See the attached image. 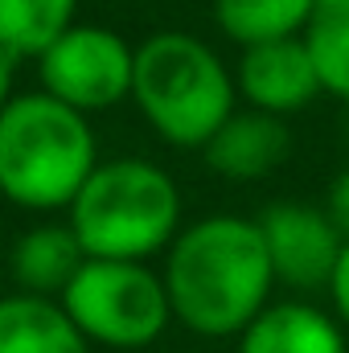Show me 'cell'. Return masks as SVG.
<instances>
[{
    "label": "cell",
    "instance_id": "4",
    "mask_svg": "<svg viewBox=\"0 0 349 353\" xmlns=\"http://www.w3.org/2000/svg\"><path fill=\"white\" fill-rule=\"evenodd\" d=\"M235 99V70L210 41L165 29L136 46L132 103L165 144L201 152L214 132L239 111Z\"/></svg>",
    "mask_w": 349,
    "mask_h": 353
},
{
    "label": "cell",
    "instance_id": "12",
    "mask_svg": "<svg viewBox=\"0 0 349 353\" xmlns=\"http://www.w3.org/2000/svg\"><path fill=\"white\" fill-rule=\"evenodd\" d=\"M87 337L58 300L46 296H0V353H90Z\"/></svg>",
    "mask_w": 349,
    "mask_h": 353
},
{
    "label": "cell",
    "instance_id": "6",
    "mask_svg": "<svg viewBox=\"0 0 349 353\" xmlns=\"http://www.w3.org/2000/svg\"><path fill=\"white\" fill-rule=\"evenodd\" d=\"M132 79H136V46H128V37H119L115 29L90 21L70 25L37 58L41 90L83 115L128 103Z\"/></svg>",
    "mask_w": 349,
    "mask_h": 353
},
{
    "label": "cell",
    "instance_id": "8",
    "mask_svg": "<svg viewBox=\"0 0 349 353\" xmlns=\"http://www.w3.org/2000/svg\"><path fill=\"white\" fill-rule=\"evenodd\" d=\"M235 87L247 99V107L279 115V119L292 111H304L312 99L325 94L304 37L247 46L239 66H235Z\"/></svg>",
    "mask_w": 349,
    "mask_h": 353
},
{
    "label": "cell",
    "instance_id": "5",
    "mask_svg": "<svg viewBox=\"0 0 349 353\" xmlns=\"http://www.w3.org/2000/svg\"><path fill=\"white\" fill-rule=\"evenodd\" d=\"M58 304L90 345L115 353L148 350L173 325L165 275L128 259H87Z\"/></svg>",
    "mask_w": 349,
    "mask_h": 353
},
{
    "label": "cell",
    "instance_id": "7",
    "mask_svg": "<svg viewBox=\"0 0 349 353\" xmlns=\"http://www.w3.org/2000/svg\"><path fill=\"white\" fill-rule=\"evenodd\" d=\"M255 222H259L275 283L292 292H329L346 239L329 222L325 210L304 205V201H275Z\"/></svg>",
    "mask_w": 349,
    "mask_h": 353
},
{
    "label": "cell",
    "instance_id": "14",
    "mask_svg": "<svg viewBox=\"0 0 349 353\" xmlns=\"http://www.w3.org/2000/svg\"><path fill=\"white\" fill-rule=\"evenodd\" d=\"M83 0H0V46L17 62H37L70 25Z\"/></svg>",
    "mask_w": 349,
    "mask_h": 353
},
{
    "label": "cell",
    "instance_id": "17",
    "mask_svg": "<svg viewBox=\"0 0 349 353\" xmlns=\"http://www.w3.org/2000/svg\"><path fill=\"white\" fill-rule=\"evenodd\" d=\"M329 304H333V316L346 325V333H349V243L341 251V259H337L333 279H329Z\"/></svg>",
    "mask_w": 349,
    "mask_h": 353
},
{
    "label": "cell",
    "instance_id": "19",
    "mask_svg": "<svg viewBox=\"0 0 349 353\" xmlns=\"http://www.w3.org/2000/svg\"><path fill=\"white\" fill-rule=\"evenodd\" d=\"M346 136H349V123H346Z\"/></svg>",
    "mask_w": 349,
    "mask_h": 353
},
{
    "label": "cell",
    "instance_id": "3",
    "mask_svg": "<svg viewBox=\"0 0 349 353\" xmlns=\"http://www.w3.org/2000/svg\"><path fill=\"white\" fill-rule=\"evenodd\" d=\"M185 201L177 181L144 157L99 161L83 193L70 201L66 222L87 259L148 263L165 255L181 234Z\"/></svg>",
    "mask_w": 349,
    "mask_h": 353
},
{
    "label": "cell",
    "instance_id": "18",
    "mask_svg": "<svg viewBox=\"0 0 349 353\" xmlns=\"http://www.w3.org/2000/svg\"><path fill=\"white\" fill-rule=\"evenodd\" d=\"M17 66H21V62H17V58L0 46V107L17 94Z\"/></svg>",
    "mask_w": 349,
    "mask_h": 353
},
{
    "label": "cell",
    "instance_id": "1",
    "mask_svg": "<svg viewBox=\"0 0 349 353\" xmlns=\"http://www.w3.org/2000/svg\"><path fill=\"white\" fill-rule=\"evenodd\" d=\"M161 275L173 321L197 337H239L275 292L259 222L243 214H210L181 226Z\"/></svg>",
    "mask_w": 349,
    "mask_h": 353
},
{
    "label": "cell",
    "instance_id": "13",
    "mask_svg": "<svg viewBox=\"0 0 349 353\" xmlns=\"http://www.w3.org/2000/svg\"><path fill=\"white\" fill-rule=\"evenodd\" d=\"M312 4L317 0H214V21L239 50H247L263 41L300 37Z\"/></svg>",
    "mask_w": 349,
    "mask_h": 353
},
{
    "label": "cell",
    "instance_id": "2",
    "mask_svg": "<svg viewBox=\"0 0 349 353\" xmlns=\"http://www.w3.org/2000/svg\"><path fill=\"white\" fill-rule=\"evenodd\" d=\"M99 169L90 115L46 90H17L0 107V197L29 214H58Z\"/></svg>",
    "mask_w": 349,
    "mask_h": 353
},
{
    "label": "cell",
    "instance_id": "15",
    "mask_svg": "<svg viewBox=\"0 0 349 353\" xmlns=\"http://www.w3.org/2000/svg\"><path fill=\"white\" fill-rule=\"evenodd\" d=\"M300 37L312 54L325 94L349 103V0H317Z\"/></svg>",
    "mask_w": 349,
    "mask_h": 353
},
{
    "label": "cell",
    "instance_id": "11",
    "mask_svg": "<svg viewBox=\"0 0 349 353\" xmlns=\"http://www.w3.org/2000/svg\"><path fill=\"white\" fill-rule=\"evenodd\" d=\"M83 263L87 251L70 230V222H37L8 247V275L25 296L62 300V292L70 288Z\"/></svg>",
    "mask_w": 349,
    "mask_h": 353
},
{
    "label": "cell",
    "instance_id": "9",
    "mask_svg": "<svg viewBox=\"0 0 349 353\" xmlns=\"http://www.w3.org/2000/svg\"><path fill=\"white\" fill-rule=\"evenodd\" d=\"M288 148H292V136H288L283 119L247 107V111H235L214 132V140L201 148V157H206L210 173L226 176V181H259L288 161Z\"/></svg>",
    "mask_w": 349,
    "mask_h": 353
},
{
    "label": "cell",
    "instance_id": "16",
    "mask_svg": "<svg viewBox=\"0 0 349 353\" xmlns=\"http://www.w3.org/2000/svg\"><path fill=\"white\" fill-rule=\"evenodd\" d=\"M325 214H329V222L341 230V239L349 243V169L329 181V193H325V205H321Z\"/></svg>",
    "mask_w": 349,
    "mask_h": 353
},
{
    "label": "cell",
    "instance_id": "10",
    "mask_svg": "<svg viewBox=\"0 0 349 353\" xmlns=\"http://www.w3.org/2000/svg\"><path fill=\"white\" fill-rule=\"evenodd\" d=\"M346 325L308 300H271L235 337V353H349Z\"/></svg>",
    "mask_w": 349,
    "mask_h": 353
}]
</instances>
